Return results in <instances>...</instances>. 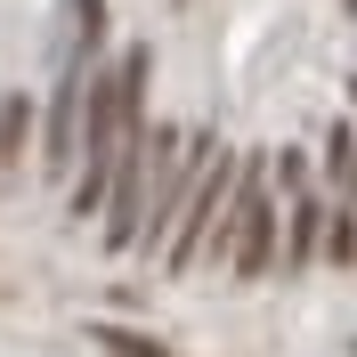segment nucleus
<instances>
[{"mask_svg": "<svg viewBox=\"0 0 357 357\" xmlns=\"http://www.w3.org/2000/svg\"><path fill=\"white\" fill-rule=\"evenodd\" d=\"M227 260H236V276H268V268H276V195H268V155H244V162H236Z\"/></svg>", "mask_w": 357, "mask_h": 357, "instance_id": "1", "label": "nucleus"}, {"mask_svg": "<svg viewBox=\"0 0 357 357\" xmlns=\"http://www.w3.org/2000/svg\"><path fill=\"white\" fill-rule=\"evenodd\" d=\"M138 211H146V130L122 138L114 178H106V203H98V220H106V252H130V244H138Z\"/></svg>", "mask_w": 357, "mask_h": 357, "instance_id": "2", "label": "nucleus"}, {"mask_svg": "<svg viewBox=\"0 0 357 357\" xmlns=\"http://www.w3.org/2000/svg\"><path fill=\"white\" fill-rule=\"evenodd\" d=\"M317 236H325V195L292 187V195H284V252H276V260H284V268H309L317 260Z\"/></svg>", "mask_w": 357, "mask_h": 357, "instance_id": "3", "label": "nucleus"}, {"mask_svg": "<svg viewBox=\"0 0 357 357\" xmlns=\"http://www.w3.org/2000/svg\"><path fill=\"white\" fill-rule=\"evenodd\" d=\"M89 341H98L106 357H171L155 333H138V325H114V317H106V325H89Z\"/></svg>", "mask_w": 357, "mask_h": 357, "instance_id": "4", "label": "nucleus"}, {"mask_svg": "<svg viewBox=\"0 0 357 357\" xmlns=\"http://www.w3.org/2000/svg\"><path fill=\"white\" fill-rule=\"evenodd\" d=\"M24 138H33V106H24L17 89H0V171L24 155Z\"/></svg>", "mask_w": 357, "mask_h": 357, "instance_id": "5", "label": "nucleus"}, {"mask_svg": "<svg viewBox=\"0 0 357 357\" xmlns=\"http://www.w3.org/2000/svg\"><path fill=\"white\" fill-rule=\"evenodd\" d=\"M317 244H325L333 268H357V211H325V236Z\"/></svg>", "mask_w": 357, "mask_h": 357, "instance_id": "6", "label": "nucleus"}, {"mask_svg": "<svg viewBox=\"0 0 357 357\" xmlns=\"http://www.w3.org/2000/svg\"><path fill=\"white\" fill-rule=\"evenodd\" d=\"M325 171H333V178L357 171V130H349V122H333V130H325Z\"/></svg>", "mask_w": 357, "mask_h": 357, "instance_id": "7", "label": "nucleus"}, {"mask_svg": "<svg viewBox=\"0 0 357 357\" xmlns=\"http://www.w3.org/2000/svg\"><path fill=\"white\" fill-rule=\"evenodd\" d=\"M349 8H357V0H349Z\"/></svg>", "mask_w": 357, "mask_h": 357, "instance_id": "8", "label": "nucleus"}]
</instances>
